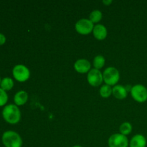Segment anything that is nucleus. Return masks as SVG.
<instances>
[{"instance_id":"1","label":"nucleus","mask_w":147,"mask_h":147,"mask_svg":"<svg viewBox=\"0 0 147 147\" xmlns=\"http://www.w3.org/2000/svg\"><path fill=\"white\" fill-rule=\"evenodd\" d=\"M2 116L6 121L11 124H14L20 121L21 113L16 105L9 104L4 108L2 111Z\"/></svg>"},{"instance_id":"2","label":"nucleus","mask_w":147,"mask_h":147,"mask_svg":"<svg viewBox=\"0 0 147 147\" xmlns=\"http://www.w3.org/2000/svg\"><path fill=\"white\" fill-rule=\"evenodd\" d=\"M1 140L5 147H22V139L21 136L17 132L13 131L4 132Z\"/></svg>"},{"instance_id":"3","label":"nucleus","mask_w":147,"mask_h":147,"mask_svg":"<svg viewBox=\"0 0 147 147\" xmlns=\"http://www.w3.org/2000/svg\"><path fill=\"white\" fill-rule=\"evenodd\" d=\"M103 80L106 85L109 86H114L117 83L120 78V74H119V70L113 67H107L104 70L103 74Z\"/></svg>"},{"instance_id":"4","label":"nucleus","mask_w":147,"mask_h":147,"mask_svg":"<svg viewBox=\"0 0 147 147\" xmlns=\"http://www.w3.org/2000/svg\"><path fill=\"white\" fill-rule=\"evenodd\" d=\"M131 93L134 100L138 102H144L147 100V88L144 86L137 84L131 88Z\"/></svg>"},{"instance_id":"5","label":"nucleus","mask_w":147,"mask_h":147,"mask_svg":"<svg viewBox=\"0 0 147 147\" xmlns=\"http://www.w3.org/2000/svg\"><path fill=\"white\" fill-rule=\"evenodd\" d=\"M14 78L20 82H24L30 78V72L26 66L23 65H17L14 67L12 70Z\"/></svg>"},{"instance_id":"6","label":"nucleus","mask_w":147,"mask_h":147,"mask_svg":"<svg viewBox=\"0 0 147 147\" xmlns=\"http://www.w3.org/2000/svg\"><path fill=\"white\" fill-rule=\"evenodd\" d=\"M129 144L127 137L121 134H113L109 139V147H128Z\"/></svg>"},{"instance_id":"7","label":"nucleus","mask_w":147,"mask_h":147,"mask_svg":"<svg viewBox=\"0 0 147 147\" xmlns=\"http://www.w3.org/2000/svg\"><path fill=\"white\" fill-rule=\"evenodd\" d=\"M93 23L88 19H81L76 24V30L81 34H88L93 30Z\"/></svg>"},{"instance_id":"8","label":"nucleus","mask_w":147,"mask_h":147,"mask_svg":"<svg viewBox=\"0 0 147 147\" xmlns=\"http://www.w3.org/2000/svg\"><path fill=\"white\" fill-rule=\"evenodd\" d=\"M87 79L89 84L91 85L92 86L96 87V86H100L103 82V74L98 69H91L88 74Z\"/></svg>"},{"instance_id":"9","label":"nucleus","mask_w":147,"mask_h":147,"mask_svg":"<svg viewBox=\"0 0 147 147\" xmlns=\"http://www.w3.org/2000/svg\"><path fill=\"white\" fill-rule=\"evenodd\" d=\"M74 67L77 72L80 73H87L90 70V62L86 59H79L75 63Z\"/></svg>"},{"instance_id":"10","label":"nucleus","mask_w":147,"mask_h":147,"mask_svg":"<svg viewBox=\"0 0 147 147\" xmlns=\"http://www.w3.org/2000/svg\"><path fill=\"white\" fill-rule=\"evenodd\" d=\"M93 32L95 37L99 40H104L107 36V30H106V27L100 24H96V26H94Z\"/></svg>"},{"instance_id":"11","label":"nucleus","mask_w":147,"mask_h":147,"mask_svg":"<svg viewBox=\"0 0 147 147\" xmlns=\"http://www.w3.org/2000/svg\"><path fill=\"white\" fill-rule=\"evenodd\" d=\"M146 139L143 135L137 134L133 136L129 143L130 147H146Z\"/></svg>"},{"instance_id":"12","label":"nucleus","mask_w":147,"mask_h":147,"mask_svg":"<svg viewBox=\"0 0 147 147\" xmlns=\"http://www.w3.org/2000/svg\"><path fill=\"white\" fill-rule=\"evenodd\" d=\"M112 93L116 98L123 99L127 96V90L121 85H117L113 88Z\"/></svg>"},{"instance_id":"13","label":"nucleus","mask_w":147,"mask_h":147,"mask_svg":"<svg viewBox=\"0 0 147 147\" xmlns=\"http://www.w3.org/2000/svg\"><path fill=\"white\" fill-rule=\"evenodd\" d=\"M27 100H28V94L24 90H20L17 92L14 98L16 106H22L24 103H26Z\"/></svg>"},{"instance_id":"14","label":"nucleus","mask_w":147,"mask_h":147,"mask_svg":"<svg viewBox=\"0 0 147 147\" xmlns=\"http://www.w3.org/2000/svg\"><path fill=\"white\" fill-rule=\"evenodd\" d=\"M1 88L4 90H9L12 88L14 86V82L13 80L10 78H4L1 81Z\"/></svg>"},{"instance_id":"15","label":"nucleus","mask_w":147,"mask_h":147,"mask_svg":"<svg viewBox=\"0 0 147 147\" xmlns=\"http://www.w3.org/2000/svg\"><path fill=\"white\" fill-rule=\"evenodd\" d=\"M104 64L105 58L103 56L97 55L95 57L94 60H93V65H94L95 68L99 70L104 66Z\"/></svg>"},{"instance_id":"16","label":"nucleus","mask_w":147,"mask_h":147,"mask_svg":"<svg viewBox=\"0 0 147 147\" xmlns=\"http://www.w3.org/2000/svg\"><path fill=\"white\" fill-rule=\"evenodd\" d=\"M102 19V13L100 10H93L90 14V20L93 23L98 22Z\"/></svg>"},{"instance_id":"17","label":"nucleus","mask_w":147,"mask_h":147,"mask_svg":"<svg viewBox=\"0 0 147 147\" xmlns=\"http://www.w3.org/2000/svg\"><path fill=\"white\" fill-rule=\"evenodd\" d=\"M112 93V88L109 85H103L100 89V94L103 98H109Z\"/></svg>"},{"instance_id":"18","label":"nucleus","mask_w":147,"mask_h":147,"mask_svg":"<svg viewBox=\"0 0 147 147\" xmlns=\"http://www.w3.org/2000/svg\"><path fill=\"white\" fill-rule=\"evenodd\" d=\"M120 132L123 135H128L131 133L132 130V126L129 122H124L120 126Z\"/></svg>"},{"instance_id":"19","label":"nucleus","mask_w":147,"mask_h":147,"mask_svg":"<svg viewBox=\"0 0 147 147\" xmlns=\"http://www.w3.org/2000/svg\"><path fill=\"white\" fill-rule=\"evenodd\" d=\"M8 100V96L5 90L0 88V106H2L7 103Z\"/></svg>"},{"instance_id":"20","label":"nucleus","mask_w":147,"mask_h":147,"mask_svg":"<svg viewBox=\"0 0 147 147\" xmlns=\"http://www.w3.org/2000/svg\"><path fill=\"white\" fill-rule=\"evenodd\" d=\"M6 42V37L3 34L0 33V45L4 44Z\"/></svg>"},{"instance_id":"21","label":"nucleus","mask_w":147,"mask_h":147,"mask_svg":"<svg viewBox=\"0 0 147 147\" xmlns=\"http://www.w3.org/2000/svg\"><path fill=\"white\" fill-rule=\"evenodd\" d=\"M111 2H112L111 0H109V1H106V0H104V1H103V4H106V5H109V4H110Z\"/></svg>"},{"instance_id":"22","label":"nucleus","mask_w":147,"mask_h":147,"mask_svg":"<svg viewBox=\"0 0 147 147\" xmlns=\"http://www.w3.org/2000/svg\"><path fill=\"white\" fill-rule=\"evenodd\" d=\"M73 147H82L81 146H79V145H76V146H74Z\"/></svg>"},{"instance_id":"23","label":"nucleus","mask_w":147,"mask_h":147,"mask_svg":"<svg viewBox=\"0 0 147 147\" xmlns=\"http://www.w3.org/2000/svg\"><path fill=\"white\" fill-rule=\"evenodd\" d=\"M1 78H0V84H1Z\"/></svg>"}]
</instances>
